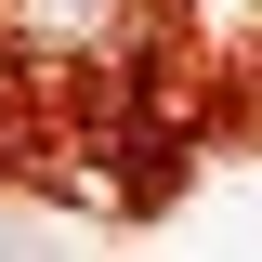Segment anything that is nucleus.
<instances>
[{
  "mask_svg": "<svg viewBox=\"0 0 262 262\" xmlns=\"http://www.w3.org/2000/svg\"><path fill=\"white\" fill-rule=\"evenodd\" d=\"M144 27H158V0H0V39H13L27 66H53V79H105V66H131Z\"/></svg>",
  "mask_w": 262,
  "mask_h": 262,
  "instance_id": "1",
  "label": "nucleus"
}]
</instances>
